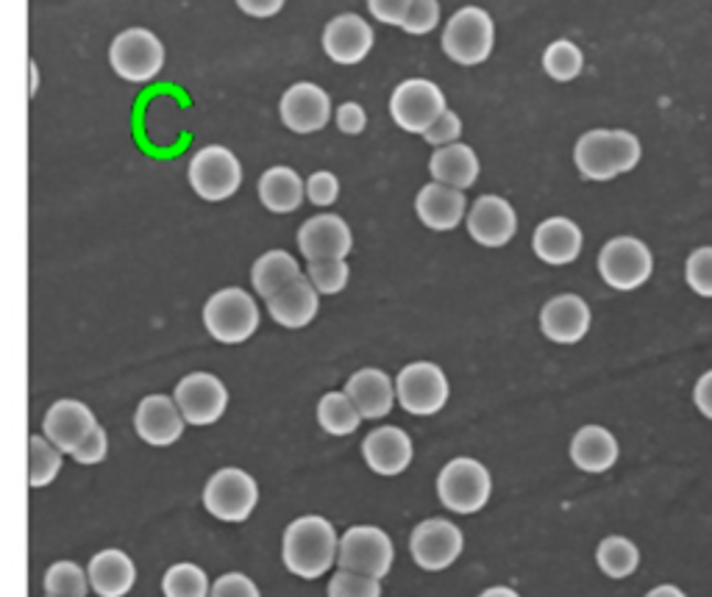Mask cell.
Masks as SVG:
<instances>
[{
    "label": "cell",
    "instance_id": "obj_7",
    "mask_svg": "<svg viewBox=\"0 0 712 597\" xmlns=\"http://www.w3.org/2000/svg\"><path fill=\"white\" fill-rule=\"evenodd\" d=\"M257 481L237 467L217 470L204 487L206 511L223 522H246L257 509Z\"/></svg>",
    "mask_w": 712,
    "mask_h": 597
},
{
    "label": "cell",
    "instance_id": "obj_35",
    "mask_svg": "<svg viewBox=\"0 0 712 597\" xmlns=\"http://www.w3.org/2000/svg\"><path fill=\"white\" fill-rule=\"evenodd\" d=\"M164 597H209L212 586L198 564H173L162 578Z\"/></svg>",
    "mask_w": 712,
    "mask_h": 597
},
{
    "label": "cell",
    "instance_id": "obj_24",
    "mask_svg": "<svg viewBox=\"0 0 712 597\" xmlns=\"http://www.w3.org/2000/svg\"><path fill=\"white\" fill-rule=\"evenodd\" d=\"M465 195L462 189L449 184H427L418 197H414V211L421 217V222L432 231H454L465 217Z\"/></svg>",
    "mask_w": 712,
    "mask_h": 597
},
{
    "label": "cell",
    "instance_id": "obj_47",
    "mask_svg": "<svg viewBox=\"0 0 712 597\" xmlns=\"http://www.w3.org/2000/svg\"><path fill=\"white\" fill-rule=\"evenodd\" d=\"M365 126H368V117H365V109L359 104H343L337 109V128L343 134L356 137L363 134Z\"/></svg>",
    "mask_w": 712,
    "mask_h": 597
},
{
    "label": "cell",
    "instance_id": "obj_40",
    "mask_svg": "<svg viewBox=\"0 0 712 597\" xmlns=\"http://www.w3.org/2000/svg\"><path fill=\"white\" fill-rule=\"evenodd\" d=\"M684 281L699 297L712 301V245L695 248L684 261Z\"/></svg>",
    "mask_w": 712,
    "mask_h": 597
},
{
    "label": "cell",
    "instance_id": "obj_31",
    "mask_svg": "<svg viewBox=\"0 0 712 597\" xmlns=\"http://www.w3.org/2000/svg\"><path fill=\"white\" fill-rule=\"evenodd\" d=\"M295 279H301V268L299 261L292 259L287 250H268L265 256H259L251 270L253 290H257L265 301L279 295V292Z\"/></svg>",
    "mask_w": 712,
    "mask_h": 597
},
{
    "label": "cell",
    "instance_id": "obj_18",
    "mask_svg": "<svg viewBox=\"0 0 712 597\" xmlns=\"http://www.w3.org/2000/svg\"><path fill=\"white\" fill-rule=\"evenodd\" d=\"M332 117V100L315 84H295L281 98V122L295 134H315Z\"/></svg>",
    "mask_w": 712,
    "mask_h": 597
},
{
    "label": "cell",
    "instance_id": "obj_19",
    "mask_svg": "<svg viewBox=\"0 0 712 597\" xmlns=\"http://www.w3.org/2000/svg\"><path fill=\"white\" fill-rule=\"evenodd\" d=\"M590 306L579 295H557L540 312V328L546 339L557 345H576L587 337Z\"/></svg>",
    "mask_w": 712,
    "mask_h": 597
},
{
    "label": "cell",
    "instance_id": "obj_10",
    "mask_svg": "<svg viewBox=\"0 0 712 597\" xmlns=\"http://www.w3.org/2000/svg\"><path fill=\"white\" fill-rule=\"evenodd\" d=\"M190 184H193L195 195H201L209 204H217V200H226L240 189L242 167L228 148H201L190 162Z\"/></svg>",
    "mask_w": 712,
    "mask_h": 597
},
{
    "label": "cell",
    "instance_id": "obj_6",
    "mask_svg": "<svg viewBox=\"0 0 712 597\" xmlns=\"http://www.w3.org/2000/svg\"><path fill=\"white\" fill-rule=\"evenodd\" d=\"M449 378L434 361H412L396 378V398L403 412L432 417L449 403Z\"/></svg>",
    "mask_w": 712,
    "mask_h": 597
},
{
    "label": "cell",
    "instance_id": "obj_30",
    "mask_svg": "<svg viewBox=\"0 0 712 597\" xmlns=\"http://www.w3.org/2000/svg\"><path fill=\"white\" fill-rule=\"evenodd\" d=\"M429 170H432V178L440 181V184L467 189L479 178V159H476L473 148L454 142V145H443L434 151Z\"/></svg>",
    "mask_w": 712,
    "mask_h": 597
},
{
    "label": "cell",
    "instance_id": "obj_38",
    "mask_svg": "<svg viewBox=\"0 0 712 597\" xmlns=\"http://www.w3.org/2000/svg\"><path fill=\"white\" fill-rule=\"evenodd\" d=\"M306 279L315 284L321 295H337L348 284V264L345 259H326V261H310Z\"/></svg>",
    "mask_w": 712,
    "mask_h": 597
},
{
    "label": "cell",
    "instance_id": "obj_25",
    "mask_svg": "<svg viewBox=\"0 0 712 597\" xmlns=\"http://www.w3.org/2000/svg\"><path fill=\"white\" fill-rule=\"evenodd\" d=\"M531 248L546 264H554V268L571 264L582 253V228L568 217H549L535 228Z\"/></svg>",
    "mask_w": 712,
    "mask_h": 597
},
{
    "label": "cell",
    "instance_id": "obj_20",
    "mask_svg": "<svg viewBox=\"0 0 712 597\" xmlns=\"http://www.w3.org/2000/svg\"><path fill=\"white\" fill-rule=\"evenodd\" d=\"M299 248L306 261L345 259L354 248L350 228L337 215H317L306 220L299 231Z\"/></svg>",
    "mask_w": 712,
    "mask_h": 597
},
{
    "label": "cell",
    "instance_id": "obj_2",
    "mask_svg": "<svg viewBox=\"0 0 712 597\" xmlns=\"http://www.w3.org/2000/svg\"><path fill=\"white\" fill-rule=\"evenodd\" d=\"M643 148L632 131L624 128H593L579 137L573 162L587 181H613L640 164Z\"/></svg>",
    "mask_w": 712,
    "mask_h": 597
},
{
    "label": "cell",
    "instance_id": "obj_43",
    "mask_svg": "<svg viewBox=\"0 0 712 597\" xmlns=\"http://www.w3.org/2000/svg\"><path fill=\"white\" fill-rule=\"evenodd\" d=\"M460 134H462L460 117H456L454 111L445 109L443 115L438 117V122H434V126L429 128L427 134H423V140H427L429 145L443 148V145H454V142L460 140Z\"/></svg>",
    "mask_w": 712,
    "mask_h": 597
},
{
    "label": "cell",
    "instance_id": "obj_13",
    "mask_svg": "<svg viewBox=\"0 0 712 597\" xmlns=\"http://www.w3.org/2000/svg\"><path fill=\"white\" fill-rule=\"evenodd\" d=\"M175 403L190 425H212L228 406V389L212 372H190L175 387Z\"/></svg>",
    "mask_w": 712,
    "mask_h": 597
},
{
    "label": "cell",
    "instance_id": "obj_28",
    "mask_svg": "<svg viewBox=\"0 0 712 597\" xmlns=\"http://www.w3.org/2000/svg\"><path fill=\"white\" fill-rule=\"evenodd\" d=\"M89 584L100 597H123L134 589L137 567L129 553L109 547V551L95 553L89 562Z\"/></svg>",
    "mask_w": 712,
    "mask_h": 597
},
{
    "label": "cell",
    "instance_id": "obj_4",
    "mask_svg": "<svg viewBox=\"0 0 712 597\" xmlns=\"http://www.w3.org/2000/svg\"><path fill=\"white\" fill-rule=\"evenodd\" d=\"M204 323L212 339L223 345H240L257 334L259 308L246 290L228 286L206 301Z\"/></svg>",
    "mask_w": 712,
    "mask_h": 597
},
{
    "label": "cell",
    "instance_id": "obj_50",
    "mask_svg": "<svg viewBox=\"0 0 712 597\" xmlns=\"http://www.w3.org/2000/svg\"><path fill=\"white\" fill-rule=\"evenodd\" d=\"M646 597H688V595H684V589H679L677 584H660L655 586V589H648Z\"/></svg>",
    "mask_w": 712,
    "mask_h": 597
},
{
    "label": "cell",
    "instance_id": "obj_11",
    "mask_svg": "<svg viewBox=\"0 0 712 597\" xmlns=\"http://www.w3.org/2000/svg\"><path fill=\"white\" fill-rule=\"evenodd\" d=\"M445 111V95L438 84L409 78L392 93L390 115L409 134H427Z\"/></svg>",
    "mask_w": 712,
    "mask_h": 597
},
{
    "label": "cell",
    "instance_id": "obj_51",
    "mask_svg": "<svg viewBox=\"0 0 712 597\" xmlns=\"http://www.w3.org/2000/svg\"><path fill=\"white\" fill-rule=\"evenodd\" d=\"M479 597H520V595L515 589H509V586H490V589L482 591Z\"/></svg>",
    "mask_w": 712,
    "mask_h": 597
},
{
    "label": "cell",
    "instance_id": "obj_21",
    "mask_svg": "<svg viewBox=\"0 0 712 597\" xmlns=\"http://www.w3.org/2000/svg\"><path fill=\"white\" fill-rule=\"evenodd\" d=\"M363 456L370 470L379 473V476H401L412 462V439L407 436V431L396 428V425H381L365 436Z\"/></svg>",
    "mask_w": 712,
    "mask_h": 597
},
{
    "label": "cell",
    "instance_id": "obj_33",
    "mask_svg": "<svg viewBox=\"0 0 712 597\" xmlns=\"http://www.w3.org/2000/svg\"><path fill=\"white\" fill-rule=\"evenodd\" d=\"M596 564L607 578L624 580L629 575H635L637 567H640V551L626 536H607L596 547Z\"/></svg>",
    "mask_w": 712,
    "mask_h": 597
},
{
    "label": "cell",
    "instance_id": "obj_9",
    "mask_svg": "<svg viewBox=\"0 0 712 597\" xmlns=\"http://www.w3.org/2000/svg\"><path fill=\"white\" fill-rule=\"evenodd\" d=\"M109 62L126 82H151L164 67V45L148 29H129L111 42Z\"/></svg>",
    "mask_w": 712,
    "mask_h": 597
},
{
    "label": "cell",
    "instance_id": "obj_14",
    "mask_svg": "<svg viewBox=\"0 0 712 597\" xmlns=\"http://www.w3.org/2000/svg\"><path fill=\"white\" fill-rule=\"evenodd\" d=\"M462 545H465V540H462L460 528L449 520H440V517L414 525L412 540H409L414 564L429 569V573H440V569L451 567L460 558Z\"/></svg>",
    "mask_w": 712,
    "mask_h": 597
},
{
    "label": "cell",
    "instance_id": "obj_8",
    "mask_svg": "<svg viewBox=\"0 0 712 597\" xmlns=\"http://www.w3.org/2000/svg\"><path fill=\"white\" fill-rule=\"evenodd\" d=\"M445 56L456 64H482L493 51V20L485 9L467 7L449 20L443 31Z\"/></svg>",
    "mask_w": 712,
    "mask_h": 597
},
{
    "label": "cell",
    "instance_id": "obj_36",
    "mask_svg": "<svg viewBox=\"0 0 712 597\" xmlns=\"http://www.w3.org/2000/svg\"><path fill=\"white\" fill-rule=\"evenodd\" d=\"M89 573L76 562H56L45 573V591L58 597H87Z\"/></svg>",
    "mask_w": 712,
    "mask_h": 597
},
{
    "label": "cell",
    "instance_id": "obj_17",
    "mask_svg": "<svg viewBox=\"0 0 712 597\" xmlns=\"http://www.w3.org/2000/svg\"><path fill=\"white\" fill-rule=\"evenodd\" d=\"M518 231L513 206L498 195H482L467 211V234L485 248H504Z\"/></svg>",
    "mask_w": 712,
    "mask_h": 597
},
{
    "label": "cell",
    "instance_id": "obj_3",
    "mask_svg": "<svg viewBox=\"0 0 712 597\" xmlns=\"http://www.w3.org/2000/svg\"><path fill=\"white\" fill-rule=\"evenodd\" d=\"M438 495L445 509L456 514H476L493 495L490 470L476 458H451L438 476Z\"/></svg>",
    "mask_w": 712,
    "mask_h": 597
},
{
    "label": "cell",
    "instance_id": "obj_34",
    "mask_svg": "<svg viewBox=\"0 0 712 597\" xmlns=\"http://www.w3.org/2000/svg\"><path fill=\"white\" fill-rule=\"evenodd\" d=\"M62 456L65 453L58 451L47 436H31L29 442V484L34 489L47 487L53 478L62 470Z\"/></svg>",
    "mask_w": 712,
    "mask_h": 597
},
{
    "label": "cell",
    "instance_id": "obj_48",
    "mask_svg": "<svg viewBox=\"0 0 712 597\" xmlns=\"http://www.w3.org/2000/svg\"><path fill=\"white\" fill-rule=\"evenodd\" d=\"M693 403H695V409H699L701 417L712 420V370L701 372L699 381H695Z\"/></svg>",
    "mask_w": 712,
    "mask_h": 597
},
{
    "label": "cell",
    "instance_id": "obj_15",
    "mask_svg": "<svg viewBox=\"0 0 712 597\" xmlns=\"http://www.w3.org/2000/svg\"><path fill=\"white\" fill-rule=\"evenodd\" d=\"M95 428H98V420L82 401H56L42 420V434L67 456H73Z\"/></svg>",
    "mask_w": 712,
    "mask_h": 597
},
{
    "label": "cell",
    "instance_id": "obj_5",
    "mask_svg": "<svg viewBox=\"0 0 712 597\" xmlns=\"http://www.w3.org/2000/svg\"><path fill=\"white\" fill-rule=\"evenodd\" d=\"M598 273L618 292L640 290L655 273V253L643 239L615 237L598 253Z\"/></svg>",
    "mask_w": 712,
    "mask_h": 597
},
{
    "label": "cell",
    "instance_id": "obj_23",
    "mask_svg": "<svg viewBox=\"0 0 712 597\" xmlns=\"http://www.w3.org/2000/svg\"><path fill=\"white\" fill-rule=\"evenodd\" d=\"M345 392L354 401V406L359 409L363 420H379L387 417L392 412V403L396 398V383L390 381L385 370L379 367H365V370H356L354 376L345 383Z\"/></svg>",
    "mask_w": 712,
    "mask_h": 597
},
{
    "label": "cell",
    "instance_id": "obj_12",
    "mask_svg": "<svg viewBox=\"0 0 712 597\" xmlns=\"http://www.w3.org/2000/svg\"><path fill=\"white\" fill-rule=\"evenodd\" d=\"M339 567L354 573L385 578L392 567V542L376 525H354L339 540Z\"/></svg>",
    "mask_w": 712,
    "mask_h": 597
},
{
    "label": "cell",
    "instance_id": "obj_22",
    "mask_svg": "<svg viewBox=\"0 0 712 597\" xmlns=\"http://www.w3.org/2000/svg\"><path fill=\"white\" fill-rule=\"evenodd\" d=\"M370 45H374V29L356 14H339L323 31V51L337 64L363 62Z\"/></svg>",
    "mask_w": 712,
    "mask_h": 597
},
{
    "label": "cell",
    "instance_id": "obj_52",
    "mask_svg": "<svg viewBox=\"0 0 712 597\" xmlns=\"http://www.w3.org/2000/svg\"><path fill=\"white\" fill-rule=\"evenodd\" d=\"M47 597H58V595H47Z\"/></svg>",
    "mask_w": 712,
    "mask_h": 597
},
{
    "label": "cell",
    "instance_id": "obj_29",
    "mask_svg": "<svg viewBox=\"0 0 712 597\" xmlns=\"http://www.w3.org/2000/svg\"><path fill=\"white\" fill-rule=\"evenodd\" d=\"M306 184L301 175L290 167H270L259 178V200L268 211L276 215H290L304 204Z\"/></svg>",
    "mask_w": 712,
    "mask_h": 597
},
{
    "label": "cell",
    "instance_id": "obj_1",
    "mask_svg": "<svg viewBox=\"0 0 712 597\" xmlns=\"http://www.w3.org/2000/svg\"><path fill=\"white\" fill-rule=\"evenodd\" d=\"M339 556V536L332 522L321 514H306L292 520L281 540L284 567L299 578L315 580L334 567Z\"/></svg>",
    "mask_w": 712,
    "mask_h": 597
},
{
    "label": "cell",
    "instance_id": "obj_49",
    "mask_svg": "<svg viewBox=\"0 0 712 597\" xmlns=\"http://www.w3.org/2000/svg\"><path fill=\"white\" fill-rule=\"evenodd\" d=\"M237 7L251 18H270L284 7V0H237Z\"/></svg>",
    "mask_w": 712,
    "mask_h": 597
},
{
    "label": "cell",
    "instance_id": "obj_42",
    "mask_svg": "<svg viewBox=\"0 0 712 597\" xmlns=\"http://www.w3.org/2000/svg\"><path fill=\"white\" fill-rule=\"evenodd\" d=\"M209 597H262L257 584L242 573H226L212 584Z\"/></svg>",
    "mask_w": 712,
    "mask_h": 597
},
{
    "label": "cell",
    "instance_id": "obj_39",
    "mask_svg": "<svg viewBox=\"0 0 712 597\" xmlns=\"http://www.w3.org/2000/svg\"><path fill=\"white\" fill-rule=\"evenodd\" d=\"M328 597H381L379 578L339 567L328 580Z\"/></svg>",
    "mask_w": 712,
    "mask_h": 597
},
{
    "label": "cell",
    "instance_id": "obj_37",
    "mask_svg": "<svg viewBox=\"0 0 712 597\" xmlns=\"http://www.w3.org/2000/svg\"><path fill=\"white\" fill-rule=\"evenodd\" d=\"M582 51L568 40L551 42L543 53V67L554 82H573L582 73Z\"/></svg>",
    "mask_w": 712,
    "mask_h": 597
},
{
    "label": "cell",
    "instance_id": "obj_32",
    "mask_svg": "<svg viewBox=\"0 0 712 597\" xmlns=\"http://www.w3.org/2000/svg\"><path fill=\"white\" fill-rule=\"evenodd\" d=\"M317 423L326 434L334 436H348L356 434L359 423H363V414L354 406V401L348 398V392H326L317 403Z\"/></svg>",
    "mask_w": 712,
    "mask_h": 597
},
{
    "label": "cell",
    "instance_id": "obj_46",
    "mask_svg": "<svg viewBox=\"0 0 712 597\" xmlns=\"http://www.w3.org/2000/svg\"><path fill=\"white\" fill-rule=\"evenodd\" d=\"M106 451H109V436H106V431L98 425V428L84 439V445L73 453V458H76L78 464H100L106 458Z\"/></svg>",
    "mask_w": 712,
    "mask_h": 597
},
{
    "label": "cell",
    "instance_id": "obj_44",
    "mask_svg": "<svg viewBox=\"0 0 712 597\" xmlns=\"http://www.w3.org/2000/svg\"><path fill=\"white\" fill-rule=\"evenodd\" d=\"M339 195V181L334 178L332 173L321 170V173H312L310 181H306V197H310L315 206H332Z\"/></svg>",
    "mask_w": 712,
    "mask_h": 597
},
{
    "label": "cell",
    "instance_id": "obj_26",
    "mask_svg": "<svg viewBox=\"0 0 712 597\" xmlns=\"http://www.w3.org/2000/svg\"><path fill=\"white\" fill-rule=\"evenodd\" d=\"M621 456L618 439L613 436V431H607L604 425H584L573 434L571 439V462L576 464L582 473H607L613 470L615 462Z\"/></svg>",
    "mask_w": 712,
    "mask_h": 597
},
{
    "label": "cell",
    "instance_id": "obj_16",
    "mask_svg": "<svg viewBox=\"0 0 712 597\" xmlns=\"http://www.w3.org/2000/svg\"><path fill=\"white\" fill-rule=\"evenodd\" d=\"M184 423L187 420H184L182 409L175 398H168V394H148L134 412L137 434L153 447H168L182 439Z\"/></svg>",
    "mask_w": 712,
    "mask_h": 597
},
{
    "label": "cell",
    "instance_id": "obj_27",
    "mask_svg": "<svg viewBox=\"0 0 712 597\" xmlns=\"http://www.w3.org/2000/svg\"><path fill=\"white\" fill-rule=\"evenodd\" d=\"M317 295L321 292L315 290V284L301 275L292 284H287L279 295L270 297L268 312L284 328H304L317 317V308H321V297Z\"/></svg>",
    "mask_w": 712,
    "mask_h": 597
},
{
    "label": "cell",
    "instance_id": "obj_41",
    "mask_svg": "<svg viewBox=\"0 0 712 597\" xmlns=\"http://www.w3.org/2000/svg\"><path fill=\"white\" fill-rule=\"evenodd\" d=\"M438 18H440L438 0H414L401 29L409 31V34H429V31L438 25Z\"/></svg>",
    "mask_w": 712,
    "mask_h": 597
},
{
    "label": "cell",
    "instance_id": "obj_45",
    "mask_svg": "<svg viewBox=\"0 0 712 597\" xmlns=\"http://www.w3.org/2000/svg\"><path fill=\"white\" fill-rule=\"evenodd\" d=\"M414 0H368V9L379 23L403 25Z\"/></svg>",
    "mask_w": 712,
    "mask_h": 597
}]
</instances>
